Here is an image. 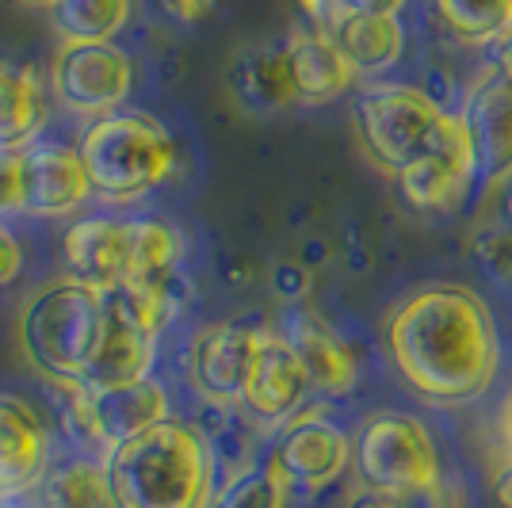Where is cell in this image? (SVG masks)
Listing matches in <instances>:
<instances>
[{"instance_id": "cell-1", "label": "cell", "mask_w": 512, "mask_h": 508, "mask_svg": "<svg viewBox=\"0 0 512 508\" xmlns=\"http://www.w3.org/2000/svg\"><path fill=\"white\" fill-rule=\"evenodd\" d=\"M386 352L413 394L436 405H470L501 371V333L486 298L463 283H428L386 318Z\"/></svg>"}, {"instance_id": "cell-2", "label": "cell", "mask_w": 512, "mask_h": 508, "mask_svg": "<svg viewBox=\"0 0 512 508\" xmlns=\"http://www.w3.org/2000/svg\"><path fill=\"white\" fill-rule=\"evenodd\" d=\"M104 474L111 508H207L214 497L211 447L195 428L169 417L111 447Z\"/></svg>"}, {"instance_id": "cell-3", "label": "cell", "mask_w": 512, "mask_h": 508, "mask_svg": "<svg viewBox=\"0 0 512 508\" xmlns=\"http://www.w3.org/2000/svg\"><path fill=\"white\" fill-rule=\"evenodd\" d=\"M107 333V295L81 279H58L23 302L16 344L39 375L77 386Z\"/></svg>"}, {"instance_id": "cell-4", "label": "cell", "mask_w": 512, "mask_h": 508, "mask_svg": "<svg viewBox=\"0 0 512 508\" xmlns=\"http://www.w3.org/2000/svg\"><path fill=\"white\" fill-rule=\"evenodd\" d=\"M352 466L363 489L398 501H413L448 478L428 424L402 409L371 413L360 424L352 440Z\"/></svg>"}, {"instance_id": "cell-5", "label": "cell", "mask_w": 512, "mask_h": 508, "mask_svg": "<svg viewBox=\"0 0 512 508\" xmlns=\"http://www.w3.org/2000/svg\"><path fill=\"white\" fill-rule=\"evenodd\" d=\"M77 153L85 161L92 191L104 199H134L157 188L176 161V146L165 127L138 111L96 119Z\"/></svg>"}, {"instance_id": "cell-6", "label": "cell", "mask_w": 512, "mask_h": 508, "mask_svg": "<svg viewBox=\"0 0 512 508\" xmlns=\"http://www.w3.org/2000/svg\"><path fill=\"white\" fill-rule=\"evenodd\" d=\"M444 119L448 107L436 104L425 88L406 81H371L352 107L363 153L390 176L432 153Z\"/></svg>"}, {"instance_id": "cell-7", "label": "cell", "mask_w": 512, "mask_h": 508, "mask_svg": "<svg viewBox=\"0 0 512 508\" xmlns=\"http://www.w3.org/2000/svg\"><path fill=\"white\" fill-rule=\"evenodd\" d=\"M463 123L474 142L478 188L486 199L512 188V73L497 62H486L470 81L463 107Z\"/></svg>"}, {"instance_id": "cell-8", "label": "cell", "mask_w": 512, "mask_h": 508, "mask_svg": "<svg viewBox=\"0 0 512 508\" xmlns=\"http://www.w3.org/2000/svg\"><path fill=\"white\" fill-rule=\"evenodd\" d=\"M402 203L425 214H451L463 207L467 191L478 184L474 169V142L459 111H448L440 138L428 157L413 161L394 176Z\"/></svg>"}, {"instance_id": "cell-9", "label": "cell", "mask_w": 512, "mask_h": 508, "mask_svg": "<svg viewBox=\"0 0 512 508\" xmlns=\"http://www.w3.org/2000/svg\"><path fill=\"white\" fill-rule=\"evenodd\" d=\"M69 390H73V424L107 451L169 417L165 390L150 379L107 386V390H85V386H69Z\"/></svg>"}, {"instance_id": "cell-10", "label": "cell", "mask_w": 512, "mask_h": 508, "mask_svg": "<svg viewBox=\"0 0 512 508\" xmlns=\"http://www.w3.org/2000/svg\"><path fill=\"white\" fill-rule=\"evenodd\" d=\"M50 85L69 111L107 115L130 92V58L111 43H65L50 69Z\"/></svg>"}, {"instance_id": "cell-11", "label": "cell", "mask_w": 512, "mask_h": 508, "mask_svg": "<svg viewBox=\"0 0 512 508\" xmlns=\"http://www.w3.org/2000/svg\"><path fill=\"white\" fill-rule=\"evenodd\" d=\"M272 463L287 478L291 489L318 493V489L333 486L348 470L352 440H348L344 428H337V424L318 417V413H299L283 428Z\"/></svg>"}, {"instance_id": "cell-12", "label": "cell", "mask_w": 512, "mask_h": 508, "mask_svg": "<svg viewBox=\"0 0 512 508\" xmlns=\"http://www.w3.org/2000/svg\"><path fill=\"white\" fill-rule=\"evenodd\" d=\"M264 333L249 325H207L192 340V386L214 405H234L245 398V386L253 375L256 352H260Z\"/></svg>"}, {"instance_id": "cell-13", "label": "cell", "mask_w": 512, "mask_h": 508, "mask_svg": "<svg viewBox=\"0 0 512 508\" xmlns=\"http://www.w3.org/2000/svg\"><path fill=\"white\" fill-rule=\"evenodd\" d=\"M88 172L69 146H31L20 153V211L39 218L77 211L88 199Z\"/></svg>"}, {"instance_id": "cell-14", "label": "cell", "mask_w": 512, "mask_h": 508, "mask_svg": "<svg viewBox=\"0 0 512 508\" xmlns=\"http://www.w3.org/2000/svg\"><path fill=\"white\" fill-rule=\"evenodd\" d=\"M306 394H314V390H310V379L302 371L299 356L291 352V344L276 333H264L241 405L260 424H283L299 417Z\"/></svg>"}, {"instance_id": "cell-15", "label": "cell", "mask_w": 512, "mask_h": 508, "mask_svg": "<svg viewBox=\"0 0 512 508\" xmlns=\"http://www.w3.org/2000/svg\"><path fill=\"white\" fill-rule=\"evenodd\" d=\"M279 337L287 340L291 352L299 356L314 394L341 398V394H348V390L356 386V356H352V348H348L318 314H310V310H291L287 321H283V333H279Z\"/></svg>"}, {"instance_id": "cell-16", "label": "cell", "mask_w": 512, "mask_h": 508, "mask_svg": "<svg viewBox=\"0 0 512 508\" xmlns=\"http://www.w3.org/2000/svg\"><path fill=\"white\" fill-rule=\"evenodd\" d=\"M153 333L150 325L130 314L127 306H119L107 295V333L96 348V360L88 363L85 379L77 386L85 390H107V386H127V382H142L153 360Z\"/></svg>"}, {"instance_id": "cell-17", "label": "cell", "mask_w": 512, "mask_h": 508, "mask_svg": "<svg viewBox=\"0 0 512 508\" xmlns=\"http://www.w3.org/2000/svg\"><path fill=\"white\" fill-rule=\"evenodd\" d=\"M65 264L73 279H81L96 291H115L127 272L130 249V222L115 218H81L65 230Z\"/></svg>"}, {"instance_id": "cell-18", "label": "cell", "mask_w": 512, "mask_h": 508, "mask_svg": "<svg viewBox=\"0 0 512 508\" xmlns=\"http://www.w3.org/2000/svg\"><path fill=\"white\" fill-rule=\"evenodd\" d=\"M287 58H291V73H295V88H299L302 104H329L360 81L356 69L341 54V46L333 43V35L321 31V27L295 31L287 39Z\"/></svg>"}, {"instance_id": "cell-19", "label": "cell", "mask_w": 512, "mask_h": 508, "mask_svg": "<svg viewBox=\"0 0 512 508\" xmlns=\"http://www.w3.org/2000/svg\"><path fill=\"white\" fill-rule=\"evenodd\" d=\"M46 428L20 398L0 394V493H27L43 478Z\"/></svg>"}, {"instance_id": "cell-20", "label": "cell", "mask_w": 512, "mask_h": 508, "mask_svg": "<svg viewBox=\"0 0 512 508\" xmlns=\"http://www.w3.org/2000/svg\"><path fill=\"white\" fill-rule=\"evenodd\" d=\"M329 35L356 77H383L406 54V27L398 16H341Z\"/></svg>"}, {"instance_id": "cell-21", "label": "cell", "mask_w": 512, "mask_h": 508, "mask_svg": "<svg viewBox=\"0 0 512 508\" xmlns=\"http://www.w3.org/2000/svg\"><path fill=\"white\" fill-rule=\"evenodd\" d=\"M230 88L249 111H279L287 104H299L287 46H256L241 54L230 69Z\"/></svg>"}, {"instance_id": "cell-22", "label": "cell", "mask_w": 512, "mask_h": 508, "mask_svg": "<svg viewBox=\"0 0 512 508\" xmlns=\"http://www.w3.org/2000/svg\"><path fill=\"white\" fill-rule=\"evenodd\" d=\"M43 123L46 104L35 77L16 65H0V153L27 146Z\"/></svg>"}, {"instance_id": "cell-23", "label": "cell", "mask_w": 512, "mask_h": 508, "mask_svg": "<svg viewBox=\"0 0 512 508\" xmlns=\"http://www.w3.org/2000/svg\"><path fill=\"white\" fill-rule=\"evenodd\" d=\"M130 20V0H62L50 23L65 43H111Z\"/></svg>"}, {"instance_id": "cell-24", "label": "cell", "mask_w": 512, "mask_h": 508, "mask_svg": "<svg viewBox=\"0 0 512 508\" xmlns=\"http://www.w3.org/2000/svg\"><path fill=\"white\" fill-rule=\"evenodd\" d=\"M39 505L43 508H111V493H107L104 466L88 463V459H73L43 474L39 486Z\"/></svg>"}, {"instance_id": "cell-25", "label": "cell", "mask_w": 512, "mask_h": 508, "mask_svg": "<svg viewBox=\"0 0 512 508\" xmlns=\"http://www.w3.org/2000/svg\"><path fill=\"white\" fill-rule=\"evenodd\" d=\"M432 8L467 46H493L512 27V0H432Z\"/></svg>"}, {"instance_id": "cell-26", "label": "cell", "mask_w": 512, "mask_h": 508, "mask_svg": "<svg viewBox=\"0 0 512 508\" xmlns=\"http://www.w3.org/2000/svg\"><path fill=\"white\" fill-rule=\"evenodd\" d=\"M287 497H291L287 478L276 470V463H268L230 478L207 508H287Z\"/></svg>"}, {"instance_id": "cell-27", "label": "cell", "mask_w": 512, "mask_h": 508, "mask_svg": "<svg viewBox=\"0 0 512 508\" xmlns=\"http://www.w3.org/2000/svg\"><path fill=\"white\" fill-rule=\"evenodd\" d=\"M474 260L497 283H512V222H493L474 233Z\"/></svg>"}, {"instance_id": "cell-28", "label": "cell", "mask_w": 512, "mask_h": 508, "mask_svg": "<svg viewBox=\"0 0 512 508\" xmlns=\"http://www.w3.org/2000/svg\"><path fill=\"white\" fill-rule=\"evenodd\" d=\"M272 291H276L283 302H299V298L310 291V272H306L302 264L283 260V264L272 268Z\"/></svg>"}, {"instance_id": "cell-29", "label": "cell", "mask_w": 512, "mask_h": 508, "mask_svg": "<svg viewBox=\"0 0 512 508\" xmlns=\"http://www.w3.org/2000/svg\"><path fill=\"white\" fill-rule=\"evenodd\" d=\"M20 211V153H0V211Z\"/></svg>"}, {"instance_id": "cell-30", "label": "cell", "mask_w": 512, "mask_h": 508, "mask_svg": "<svg viewBox=\"0 0 512 508\" xmlns=\"http://www.w3.org/2000/svg\"><path fill=\"white\" fill-rule=\"evenodd\" d=\"M413 501H417V508H467V493H463L459 482L444 478L436 489H428V493L413 497Z\"/></svg>"}, {"instance_id": "cell-31", "label": "cell", "mask_w": 512, "mask_h": 508, "mask_svg": "<svg viewBox=\"0 0 512 508\" xmlns=\"http://www.w3.org/2000/svg\"><path fill=\"white\" fill-rule=\"evenodd\" d=\"M409 0H341V16H402Z\"/></svg>"}, {"instance_id": "cell-32", "label": "cell", "mask_w": 512, "mask_h": 508, "mask_svg": "<svg viewBox=\"0 0 512 508\" xmlns=\"http://www.w3.org/2000/svg\"><path fill=\"white\" fill-rule=\"evenodd\" d=\"M302 16L310 20V27H321L329 31L333 23L341 20V0H299Z\"/></svg>"}, {"instance_id": "cell-33", "label": "cell", "mask_w": 512, "mask_h": 508, "mask_svg": "<svg viewBox=\"0 0 512 508\" xmlns=\"http://www.w3.org/2000/svg\"><path fill=\"white\" fill-rule=\"evenodd\" d=\"M161 8L169 12L172 20H180V23H199L203 16H211L214 0H161Z\"/></svg>"}, {"instance_id": "cell-34", "label": "cell", "mask_w": 512, "mask_h": 508, "mask_svg": "<svg viewBox=\"0 0 512 508\" xmlns=\"http://www.w3.org/2000/svg\"><path fill=\"white\" fill-rule=\"evenodd\" d=\"M20 264H23V256H20L16 237H12L8 230H0V287L20 276Z\"/></svg>"}, {"instance_id": "cell-35", "label": "cell", "mask_w": 512, "mask_h": 508, "mask_svg": "<svg viewBox=\"0 0 512 508\" xmlns=\"http://www.w3.org/2000/svg\"><path fill=\"white\" fill-rule=\"evenodd\" d=\"M344 508H409L406 501H398V497H386V493H375V489H356L352 497H348V505Z\"/></svg>"}, {"instance_id": "cell-36", "label": "cell", "mask_w": 512, "mask_h": 508, "mask_svg": "<svg viewBox=\"0 0 512 508\" xmlns=\"http://www.w3.org/2000/svg\"><path fill=\"white\" fill-rule=\"evenodd\" d=\"M493 501H497V508H512V466H497V474H493Z\"/></svg>"}, {"instance_id": "cell-37", "label": "cell", "mask_w": 512, "mask_h": 508, "mask_svg": "<svg viewBox=\"0 0 512 508\" xmlns=\"http://www.w3.org/2000/svg\"><path fill=\"white\" fill-rule=\"evenodd\" d=\"M493 62L501 65L505 73H512V27L497 39V43H493Z\"/></svg>"}, {"instance_id": "cell-38", "label": "cell", "mask_w": 512, "mask_h": 508, "mask_svg": "<svg viewBox=\"0 0 512 508\" xmlns=\"http://www.w3.org/2000/svg\"><path fill=\"white\" fill-rule=\"evenodd\" d=\"M0 508H43V505L31 501L27 493H0Z\"/></svg>"}, {"instance_id": "cell-39", "label": "cell", "mask_w": 512, "mask_h": 508, "mask_svg": "<svg viewBox=\"0 0 512 508\" xmlns=\"http://www.w3.org/2000/svg\"><path fill=\"white\" fill-rule=\"evenodd\" d=\"M505 222H512V188L505 191Z\"/></svg>"}, {"instance_id": "cell-40", "label": "cell", "mask_w": 512, "mask_h": 508, "mask_svg": "<svg viewBox=\"0 0 512 508\" xmlns=\"http://www.w3.org/2000/svg\"><path fill=\"white\" fill-rule=\"evenodd\" d=\"M27 4H39V8H54V4H62V0H27Z\"/></svg>"}]
</instances>
